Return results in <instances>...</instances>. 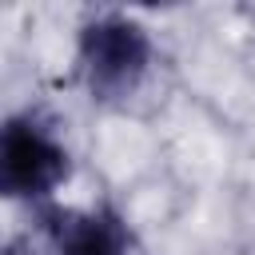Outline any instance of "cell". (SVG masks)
<instances>
[{"label": "cell", "mask_w": 255, "mask_h": 255, "mask_svg": "<svg viewBox=\"0 0 255 255\" xmlns=\"http://www.w3.org/2000/svg\"><path fill=\"white\" fill-rule=\"evenodd\" d=\"M72 155L48 120L36 112H16L0 128V191L12 203L48 207V199L68 183Z\"/></svg>", "instance_id": "cell-2"}, {"label": "cell", "mask_w": 255, "mask_h": 255, "mask_svg": "<svg viewBox=\"0 0 255 255\" xmlns=\"http://www.w3.org/2000/svg\"><path fill=\"white\" fill-rule=\"evenodd\" d=\"M155 60L151 32L128 12H92L76 32V72L96 104H128Z\"/></svg>", "instance_id": "cell-1"}, {"label": "cell", "mask_w": 255, "mask_h": 255, "mask_svg": "<svg viewBox=\"0 0 255 255\" xmlns=\"http://www.w3.org/2000/svg\"><path fill=\"white\" fill-rule=\"evenodd\" d=\"M40 231L52 255H131L135 239L128 219L100 203V207H40Z\"/></svg>", "instance_id": "cell-3"}]
</instances>
